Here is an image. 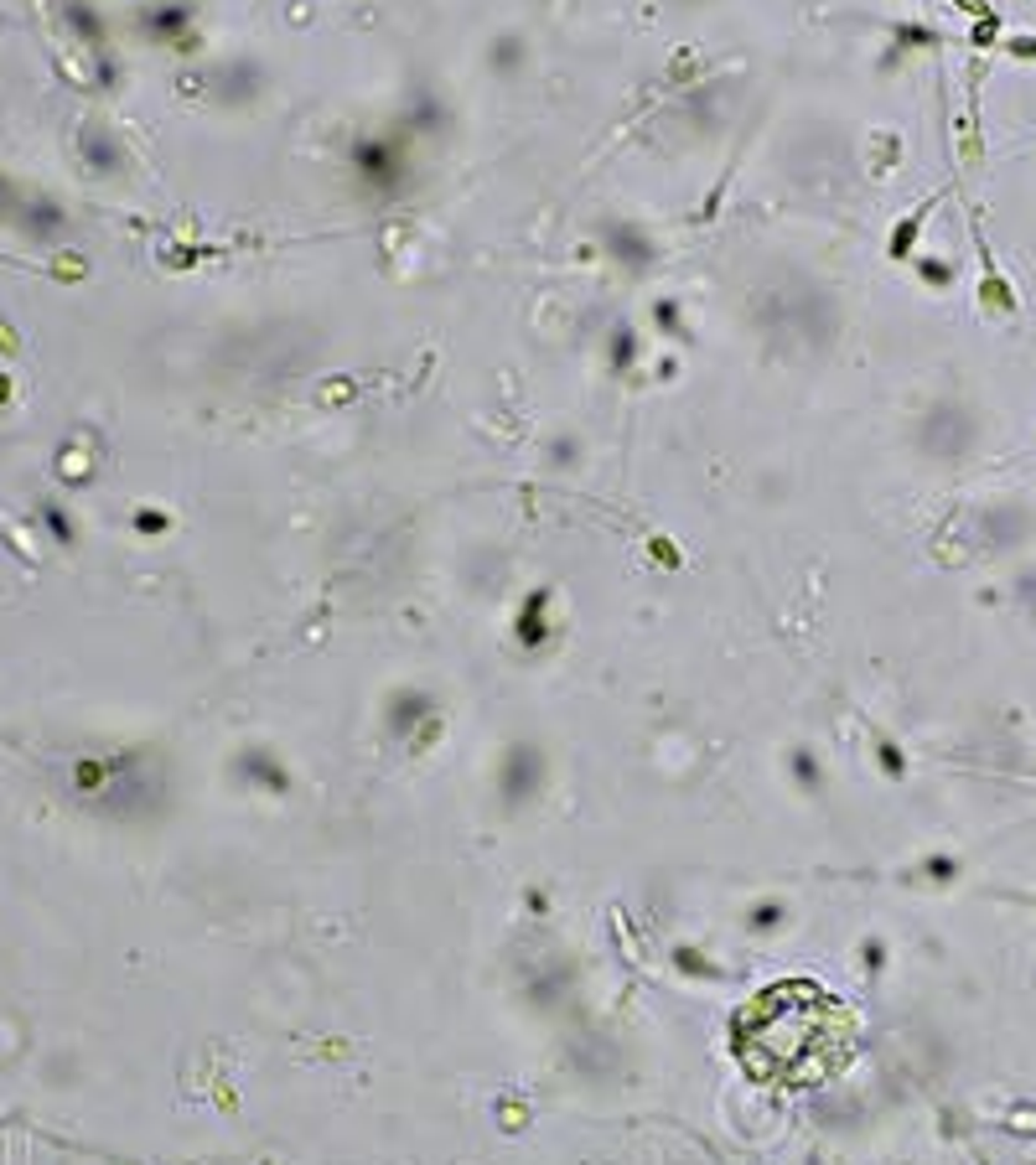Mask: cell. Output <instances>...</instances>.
Wrapping results in <instances>:
<instances>
[{"mask_svg":"<svg viewBox=\"0 0 1036 1165\" xmlns=\"http://www.w3.org/2000/svg\"><path fill=\"white\" fill-rule=\"evenodd\" d=\"M607 244H612V260H622V265H648V254H653V244H648V233L643 228H632V223H607Z\"/></svg>","mask_w":1036,"mask_h":1165,"instance_id":"cell-1","label":"cell"},{"mask_svg":"<svg viewBox=\"0 0 1036 1165\" xmlns=\"http://www.w3.org/2000/svg\"><path fill=\"white\" fill-rule=\"evenodd\" d=\"M632 348H638V342H632V332H627V326H617V337H612V368H627Z\"/></svg>","mask_w":1036,"mask_h":1165,"instance_id":"cell-2","label":"cell"}]
</instances>
